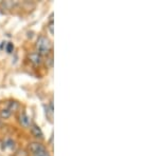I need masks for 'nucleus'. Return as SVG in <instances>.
<instances>
[{
	"label": "nucleus",
	"mask_w": 159,
	"mask_h": 156,
	"mask_svg": "<svg viewBox=\"0 0 159 156\" xmlns=\"http://www.w3.org/2000/svg\"><path fill=\"white\" fill-rule=\"evenodd\" d=\"M29 59H30L31 62H32L33 65H39L40 63L43 62V57L36 52L31 53V54L29 55Z\"/></svg>",
	"instance_id": "20e7f679"
},
{
	"label": "nucleus",
	"mask_w": 159,
	"mask_h": 156,
	"mask_svg": "<svg viewBox=\"0 0 159 156\" xmlns=\"http://www.w3.org/2000/svg\"><path fill=\"white\" fill-rule=\"evenodd\" d=\"M34 156H50V155H49V153L47 152V150H43V151H42V152L35 154Z\"/></svg>",
	"instance_id": "f8f14e48"
},
{
	"label": "nucleus",
	"mask_w": 159,
	"mask_h": 156,
	"mask_svg": "<svg viewBox=\"0 0 159 156\" xmlns=\"http://www.w3.org/2000/svg\"><path fill=\"white\" fill-rule=\"evenodd\" d=\"M51 48H52V45H51L50 40L48 39L47 37H45V36L38 37L37 42H36V50H37L36 53H38L40 56H43V55L46 56L49 54Z\"/></svg>",
	"instance_id": "f257e3e1"
},
{
	"label": "nucleus",
	"mask_w": 159,
	"mask_h": 156,
	"mask_svg": "<svg viewBox=\"0 0 159 156\" xmlns=\"http://www.w3.org/2000/svg\"><path fill=\"white\" fill-rule=\"evenodd\" d=\"M30 129H31V133H32V135L35 138H39V139H43V133L42 131V129H40V128L38 127L36 124H31Z\"/></svg>",
	"instance_id": "f03ea898"
},
{
	"label": "nucleus",
	"mask_w": 159,
	"mask_h": 156,
	"mask_svg": "<svg viewBox=\"0 0 159 156\" xmlns=\"http://www.w3.org/2000/svg\"><path fill=\"white\" fill-rule=\"evenodd\" d=\"M14 156H29V155H28V153L25 152V151H24V150H19V151H17V152L15 153Z\"/></svg>",
	"instance_id": "9b49d317"
},
{
	"label": "nucleus",
	"mask_w": 159,
	"mask_h": 156,
	"mask_svg": "<svg viewBox=\"0 0 159 156\" xmlns=\"http://www.w3.org/2000/svg\"><path fill=\"white\" fill-rule=\"evenodd\" d=\"M47 27H48V30H49L50 34H51V35H53V33H54V31H53V27H54V23H53V20H52V19H51V20H50V22L48 23Z\"/></svg>",
	"instance_id": "9d476101"
},
{
	"label": "nucleus",
	"mask_w": 159,
	"mask_h": 156,
	"mask_svg": "<svg viewBox=\"0 0 159 156\" xmlns=\"http://www.w3.org/2000/svg\"><path fill=\"white\" fill-rule=\"evenodd\" d=\"M17 108H18V103L17 102H15V101H12V102H10L9 103V106H7V109H9L10 111H15Z\"/></svg>",
	"instance_id": "6e6552de"
},
{
	"label": "nucleus",
	"mask_w": 159,
	"mask_h": 156,
	"mask_svg": "<svg viewBox=\"0 0 159 156\" xmlns=\"http://www.w3.org/2000/svg\"><path fill=\"white\" fill-rule=\"evenodd\" d=\"M29 149H30V152L32 153L33 155H35V154H37V153L46 150L45 147H43V145H40L39 142H31L29 145Z\"/></svg>",
	"instance_id": "7ed1b4c3"
},
{
	"label": "nucleus",
	"mask_w": 159,
	"mask_h": 156,
	"mask_svg": "<svg viewBox=\"0 0 159 156\" xmlns=\"http://www.w3.org/2000/svg\"><path fill=\"white\" fill-rule=\"evenodd\" d=\"M4 50H6L7 53H12L13 50H14V45H13V43L7 42L6 45H4Z\"/></svg>",
	"instance_id": "1a4fd4ad"
},
{
	"label": "nucleus",
	"mask_w": 159,
	"mask_h": 156,
	"mask_svg": "<svg viewBox=\"0 0 159 156\" xmlns=\"http://www.w3.org/2000/svg\"><path fill=\"white\" fill-rule=\"evenodd\" d=\"M12 115V112L9 109H3L0 111V118L2 119H7Z\"/></svg>",
	"instance_id": "0eeeda50"
},
{
	"label": "nucleus",
	"mask_w": 159,
	"mask_h": 156,
	"mask_svg": "<svg viewBox=\"0 0 159 156\" xmlns=\"http://www.w3.org/2000/svg\"><path fill=\"white\" fill-rule=\"evenodd\" d=\"M15 142L12 139H7L3 142V149L4 150H14Z\"/></svg>",
	"instance_id": "423d86ee"
},
{
	"label": "nucleus",
	"mask_w": 159,
	"mask_h": 156,
	"mask_svg": "<svg viewBox=\"0 0 159 156\" xmlns=\"http://www.w3.org/2000/svg\"><path fill=\"white\" fill-rule=\"evenodd\" d=\"M19 122H20V124H21L22 127L29 128L31 126V118L24 112V113H21V114H20V116H19Z\"/></svg>",
	"instance_id": "39448f33"
}]
</instances>
